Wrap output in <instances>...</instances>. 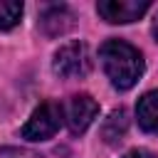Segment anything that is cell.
I'll return each mask as SVG.
<instances>
[{
	"mask_svg": "<svg viewBox=\"0 0 158 158\" xmlns=\"http://www.w3.org/2000/svg\"><path fill=\"white\" fill-rule=\"evenodd\" d=\"M123 158H156V153H151V151H146V148H133V151H128Z\"/></svg>",
	"mask_w": 158,
	"mask_h": 158,
	"instance_id": "obj_10",
	"label": "cell"
},
{
	"mask_svg": "<svg viewBox=\"0 0 158 158\" xmlns=\"http://www.w3.org/2000/svg\"><path fill=\"white\" fill-rule=\"evenodd\" d=\"M99 57H101V64H104V72L109 74L111 84L121 91L131 89L138 77L143 74V57L141 52L123 42V40H106L101 47H99Z\"/></svg>",
	"mask_w": 158,
	"mask_h": 158,
	"instance_id": "obj_1",
	"label": "cell"
},
{
	"mask_svg": "<svg viewBox=\"0 0 158 158\" xmlns=\"http://www.w3.org/2000/svg\"><path fill=\"white\" fill-rule=\"evenodd\" d=\"M126 131H128V114H126V109H114L106 116V121L101 123V138L106 143H111V146L118 143L126 136Z\"/></svg>",
	"mask_w": 158,
	"mask_h": 158,
	"instance_id": "obj_8",
	"label": "cell"
},
{
	"mask_svg": "<svg viewBox=\"0 0 158 158\" xmlns=\"http://www.w3.org/2000/svg\"><path fill=\"white\" fill-rule=\"evenodd\" d=\"M54 72L64 79L86 77L91 72V54L84 42H67L54 52Z\"/></svg>",
	"mask_w": 158,
	"mask_h": 158,
	"instance_id": "obj_3",
	"label": "cell"
},
{
	"mask_svg": "<svg viewBox=\"0 0 158 158\" xmlns=\"http://www.w3.org/2000/svg\"><path fill=\"white\" fill-rule=\"evenodd\" d=\"M22 17V2L0 0V30H12Z\"/></svg>",
	"mask_w": 158,
	"mask_h": 158,
	"instance_id": "obj_9",
	"label": "cell"
},
{
	"mask_svg": "<svg viewBox=\"0 0 158 158\" xmlns=\"http://www.w3.org/2000/svg\"><path fill=\"white\" fill-rule=\"evenodd\" d=\"M153 37L158 40V12H156V20H153Z\"/></svg>",
	"mask_w": 158,
	"mask_h": 158,
	"instance_id": "obj_11",
	"label": "cell"
},
{
	"mask_svg": "<svg viewBox=\"0 0 158 158\" xmlns=\"http://www.w3.org/2000/svg\"><path fill=\"white\" fill-rule=\"evenodd\" d=\"M40 25H42L47 37H59V35H64L74 27V15L67 5H52L42 12Z\"/></svg>",
	"mask_w": 158,
	"mask_h": 158,
	"instance_id": "obj_6",
	"label": "cell"
},
{
	"mask_svg": "<svg viewBox=\"0 0 158 158\" xmlns=\"http://www.w3.org/2000/svg\"><path fill=\"white\" fill-rule=\"evenodd\" d=\"M136 116H138V123H141L143 131L158 136V89L156 91H148V94H143L138 99Z\"/></svg>",
	"mask_w": 158,
	"mask_h": 158,
	"instance_id": "obj_7",
	"label": "cell"
},
{
	"mask_svg": "<svg viewBox=\"0 0 158 158\" xmlns=\"http://www.w3.org/2000/svg\"><path fill=\"white\" fill-rule=\"evenodd\" d=\"M96 114H99V104L89 94H77L64 106V121L72 133H84L96 118Z\"/></svg>",
	"mask_w": 158,
	"mask_h": 158,
	"instance_id": "obj_5",
	"label": "cell"
},
{
	"mask_svg": "<svg viewBox=\"0 0 158 158\" xmlns=\"http://www.w3.org/2000/svg\"><path fill=\"white\" fill-rule=\"evenodd\" d=\"M62 116H64V111H62L59 104H54V101L40 104L32 111L30 121L22 126V138H27V141H47V138H52L62 126Z\"/></svg>",
	"mask_w": 158,
	"mask_h": 158,
	"instance_id": "obj_2",
	"label": "cell"
},
{
	"mask_svg": "<svg viewBox=\"0 0 158 158\" xmlns=\"http://www.w3.org/2000/svg\"><path fill=\"white\" fill-rule=\"evenodd\" d=\"M148 7H151L148 0H101V2H96V12L106 22H114V25L133 22Z\"/></svg>",
	"mask_w": 158,
	"mask_h": 158,
	"instance_id": "obj_4",
	"label": "cell"
}]
</instances>
